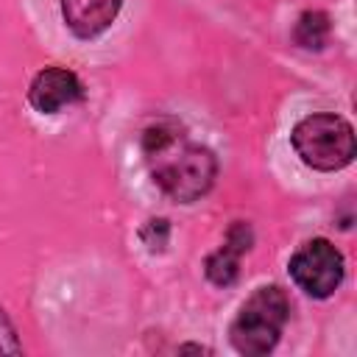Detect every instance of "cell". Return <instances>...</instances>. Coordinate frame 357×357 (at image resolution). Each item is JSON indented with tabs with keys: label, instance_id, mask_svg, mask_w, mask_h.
<instances>
[{
	"label": "cell",
	"instance_id": "obj_4",
	"mask_svg": "<svg viewBox=\"0 0 357 357\" xmlns=\"http://www.w3.org/2000/svg\"><path fill=\"white\" fill-rule=\"evenodd\" d=\"M287 273L310 298H329L343 282L346 259L332 240L312 237L290 257Z\"/></svg>",
	"mask_w": 357,
	"mask_h": 357
},
{
	"label": "cell",
	"instance_id": "obj_1",
	"mask_svg": "<svg viewBox=\"0 0 357 357\" xmlns=\"http://www.w3.org/2000/svg\"><path fill=\"white\" fill-rule=\"evenodd\" d=\"M142 156L153 184L176 204L201 201L218 178L215 153L206 145L192 142L184 126L167 117L142 131Z\"/></svg>",
	"mask_w": 357,
	"mask_h": 357
},
{
	"label": "cell",
	"instance_id": "obj_6",
	"mask_svg": "<svg viewBox=\"0 0 357 357\" xmlns=\"http://www.w3.org/2000/svg\"><path fill=\"white\" fill-rule=\"evenodd\" d=\"M254 245V229L248 220H234L220 243L206 259H204V276L215 287H231L240 276V259Z\"/></svg>",
	"mask_w": 357,
	"mask_h": 357
},
{
	"label": "cell",
	"instance_id": "obj_9",
	"mask_svg": "<svg viewBox=\"0 0 357 357\" xmlns=\"http://www.w3.org/2000/svg\"><path fill=\"white\" fill-rule=\"evenodd\" d=\"M139 240L151 254H162L170 243V220L167 218H148L139 226Z\"/></svg>",
	"mask_w": 357,
	"mask_h": 357
},
{
	"label": "cell",
	"instance_id": "obj_11",
	"mask_svg": "<svg viewBox=\"0 0 357 357\" xmlns=\"http://www.w3.org/2000/svg\"><path fill=\"white\" fill-rule=\"evenodd\" d=\"M178 351H204V354H212V349L198 346V343H184V346H178Z\"/></svg>",
	"mask_w": 357,
	"mask_h": 357
},
{
	"label": "cell",
	"instance_id": "obj_7",
	"mask_svg": "<svg viewBox=\"0 0 357 357\" xmlns=\"http://www.w3.org/2000/svg\"><path fill=\"white\" fill-rule=\"evenodd\" d=\"M123 0H61V20L78 39H98L112 28Z\"/></svg>",
	"mask_w": 357,
	"mask_h": 357
},
{
	"label": "cell",
	"instance_id": "obj_2",
	"mask_svg": "<svg viewBox=\"0 0 357 357\" xmlns=\"http://www.w3.org/2000/svg\"><path fill=\"white\" fill-rule=\"evenodd\" d=\"M287 318H290L287 293L279 284H262L240 304L229 326V340L234 351L243 357L271 354L284 332Z\"/></svg>",
	"mask_w": 357,
	"mask_h": 357
},
{
	"label": "cell",
	"instance_id": "obj_5",
	"mask_svg": "<svg viewBox=\"0 0 357 357\" xmlns=\"http://www.w3.org/2000/svg\"><path fill=\"white\" fill-rule=\"evenodd\" d=\"M86 95L81 78L67 67H45L28 86V103L39 114H59L61 109L81 103Z\"/></svg>",
	"mask_w": 357,
	"mask_h": 357
},
{
	"label": "cell",
	"instance_id": "obj_10",
	"mask_svg": "<svg viewBox=\"0 0 357 357\" xmlns=\"http://www.w3.org/2000/svg\"><path fill=\"white\" fill-rule=\"evenodd\" d=\"M0 354H22V343L17 337V329H14V324L3 307H0Z\"/></svg>",
	"mask_w": 357,
	"mask_h": 357
},
{
	"label": "cell",
	"instance_id": "obj_3",
	"mask_svg": "<svg viewBox=\"0 0 357 357\" xmlns=\"http://www.w3.org/2000/svg\"><path fill=\"white\" fill-rule=\"evenodd\" d=\"M290 145L307 167L321 173L349 167L357 153L351 123L332 112H315L301 117L290 131Z\"/></svg>",
	"mask_w": 357,
	"mask_h": 357
},
{
	"label": "cell",
	"instance_id": "obj_8",
	"mask_svg": "<svg viewBox=\"0 0 357 357\" xmlns=\"http://www.w3.org/2000/svg\"><path fill=\"white\" fill-rule=\"evenodd\" d=\"M332 33V20L321 8L304 11L293 25V42L304 50H324Z\"/></svg>",
	"mask_w": 357,
	"mask_h": 357
}]
</instances>
